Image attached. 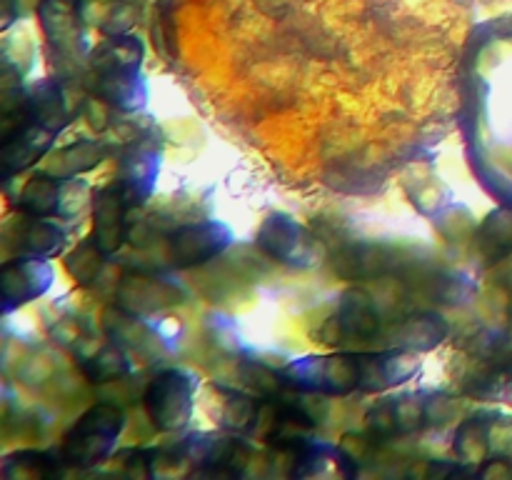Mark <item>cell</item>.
<instances>
[{
  "label": "cell",
  "instance_id": "6da1fadb",
  "mask_svg": "<svg viewBox=\"0 0 512 480\" xmlns=\"http://www.w3.org/2000/svg\"><path fill=\"white\" fill-rule=\"evenodd\" d=\"M420 370V360L405 350L390 348L383 353H343V355H313L290 363L280 373L288 388L320 395L378 393L405 383Z\"/></svg>",
  "mask_w": 512,
  "mask_h": 480
},
{
  "label": "cell",
  "instance_id": "2e32d148",
  "mask_svg": "<svg viewBox=\"0 0 512 480\" xmlns=\"http://www.w3.org/2000/svg\"><path fill=\"white\" fill-rule=\"evenodd\" d=\"M68 245V233L48 218H28L18 228V250L23 255L55 258Z\"/></svg>",
  "mask_w": 512,
  "mask_h": 480
},
{
  "label": "cell",
  "instance_id": "cb8c5ba5",
  "mask_svg": "<svg viewBox=\"0 0 512 480\" xmlns=\"http://www.w3.org/2000/svg\"><path fill=\"white\" fill-rule=\"evenodd\" d=\"M118 3H123V0H118Z\"/></svg>",
  "mask_w": 512,
  "mask_h": 480
},
{
  "label": "cell",
  "instance_id": "3957f363",
  "mask_svg": "<svg viewBox=\"0 0 512 480\" xmlns=\"http://www.w3.org/2000/svg\"><path fill=\"white\" fill-rule=\"evenodd\" d=\"M125 428V413L113 403H98L85 410L65 433L60 455L75 468H93L113 453Z\"/></svg>",
  "mask_w": 512,
  "mask_h": 480
},
{
  "label": "cell",
  "instance_id": "52a82bcc",
  "mask_svg": "<svg viewBox=\"0 0 512 480\" xmlns=\"http://www.w3.org/2000/svg\"><path fill=\"white\" fill-rule=\"evenodd\" d=\"M383 333V320L375 313L373 300L363 290H348L343 295L340 310L323 325V343H353V340H373Z\"/></svg>",
  "mask_w": 512,
  "mask_h": 480
},
{
  "label": "cell",
  "instance_id": "603a6c76",
  "mask_svg": "<svg viewBox=\"0 0 512 480\" xmlns=\"http://www.w3.org/2000/svg\"><path fill=\"white\" fill-rule=\"evenodd\" d=\"M483 478H512V463L508 458H493L485 460L478 470Z\"/></svg>",
  "mask_w": 512,
  "mask_h": 480
},
{
  "label": "cell",
  "instance_id": "ffe728a7",
  "mask_svg": "<svg viewBox=\"0 0 512 480\" xmlns=\"http://www.w3.org/2000/svg\"><path fill=\"white\" fill-rule=\"evenodd\" d=\"M83 373L93 383H110L120 380L130 370V360L125 350L115 343H105L93 355H83Z\"/></svg>",
  "mask_w": 512,
  "mask_h": 480
},
{
  "label": "cell",
  "instance_id": "d6986e66",
  "mask_svg": "<svg viewBox=\"0 0 512 480\" xmlns=\"http://www.w3.org/2000/svg\"><path fill=\"white\" fill-rule=\"evenodd\" d=\"M105 148L95 140H78V143L68 145L55 155V163L50 173L60 175V178H78L85 170H93L95 165L103 163Z\"/></svg>",
  "mask_w": 512,
  "mask_h": 480
},
{
  "label": "cell",
  "instance_id": "7c38bea8",
  "mask_svg": "<svg viewBox=\"0 0 512 480\" xmlns=\"http://www.w3.org/2000/svg\"><path fill=\"white\" fill-rule=\"evenodd\" d=\"M160 155L153 145H130L120 160V190L130 205H143L145 198L153 193L155 178H158Z\"/></svg>",
  "mask_w": 512,
  "mask_h": 480
},
{
  "label": "cell",
  "instance_id": "4fadbf2b",
  "mask_svg": "<svg viewBox=\"0 0 512 480\" xmlns=\"http://www.w3.org/2000/svg\"><path fill=\"white\" fill-rule=\"evenodd\" d=\"M183 293L178 285L168 278H155V275H128L118 288V303L130 313H150L165 305L180 303Z\"/></svg>",
  "mask_w": 512,
  "mask_h": 480
},
{
  "label": "cell",
  "instance_id": "30bf717a",
  "mask_svg": "<svg viewBox=\"0 0 512 480\" xmlns=\"http://www.w3.org/2000/svg\"><path fill=\"white\" fill-rule=\"evenodd\" d=\"M45 38L58 53L75 55L83 43V0H40Z\"/></svg>",
  "mask_w": 512,
  "mask_h": 480
},
{
  "label": "cell",
  "instance_id": "5bb4252c",
  "mask_svg": "<svg viewBox=\"0 0 512 480\" xmlns=\"http://www.w3.org/2000/svg\"><path fill=\"white\" fill-rule=\"evenodd\" d=\"M65 178L50 173H35L25 180L18 195V208L25 218H63Z\"/></svg>",
  "mask_w": 512,
  "mask_h": 480
},
{
  "label": "cell",
  "instance_id": "44dd1931",
  "mask_svg": "<svg viewBox=\"0 0 512 480\" xmlns=\"http://www.w3.org/2000/svg\"><path fill=\"white\" fill-rule=\"evenodd\" d=\"M455 453L463 463H483L488 453V423L483 418H470L455 433Z\"/></svg>",
  "mask_w": 512,
  "mask_h": 480
},
{
  "label": "cell",
  "instance_id": "ac0fdd59",
  "mask_svg": "<svg viewBox=\"0 0 512 480\" xmlns=\"http://www.w3.org/2000/svg\"><path fill=\"white\" fill-rule=\"evenodd\" d=\"M478 250L488 263L512 253V210H493L478 230Z\"/></svg>",
  "mask_w": 512,
  "mask_h": 480
},
{
  "label": "cell",
  "instance_id": "7a4b0ae2",
  "mask_svg": "<svg viewBox=\"0 0 512 480\" xmlns=\"http://www.w3.org/2000/svg\"><path fill=\"white\" fill-rule=\"evenodd\" d=\"M93 88L105 103L115 108L138 110L145 103V83H143V43L133 35H115L105 40L95 50L93 60Z\"/></svg>",
  "mask_w": 512,
  "mask_h": 480
},
{
  "label": "cell",
  "instance_id": "9c48e42d",
  "mask_svg": "<svg viewBox=\"0 0 512 480\" xmlns=\"http://www.w3.org/2000/svg\"><path fill=\"white\" fill-rule=\"evenodd\" d=\"M128 198L123 195L120 185H108L103 190H95L93 195V235L103 253L113 255L123 248L128 240Z\"/></svg>",
  "mask_w": 512,
  "mask_h": 480
},
{
  "label": "cell",
  "instance_id": "277c9868",
  "mask_svg": "<svg viewBox=\"0 0 512 480\" xmlns=\"http://www.w3.org/2000/svg\"><path fill=\"white\" fill-rule=\"evenodd\" d=\"M195 385L198 383L193 375L178 368L163 370L150 380L143 395V405L155 428L170 433L188 423L190 413H193Z\"/></svg>",
  "mask_w": 512,
  "mask_h": 480
},
{
  "label": "cell",
  "instance_id": "8fae6325",
  "mask_svg": "<svg viewBox=\"0 0 512 480\" xmlns=\"http://www.w3.org/2000/svg\"><path fill=\"white\" fill-rule=\"evenodd\" d=\"M430 408L415 395L405 398H390L378 403L368 413V428L375 438H395V435H408L425 425Z\"/></svg>",
  "mask_w": 512,
  "mask_h": 480
},
{
  "label": "cell",
  "instance_id": "7402d4cb",
  "mask_svg": "<svg viewBox=\"0 0 512 480\" xmlns=\"http://www.w3.org/2000/svg\"><path fill=\"white\" fill-rule=\"evenodd\" d=\"M105 255L108 253H103V250L95 245V240L88 238L85 243H80L73 253H68V258H65V268H68V273L73 275L78 283L90 285L95 278H98L100 270H103Z\"/></svg>",
  "mask_w": 512,
  "mask_h": 480
},
{
  "label": "cell",
  "instance_id": "ba28073f",
  "mask_svg": "<svg viewBox=\"0 0 512 480\" xmlns=\"http://www.w3.org/2000/svg\"><path fill=\"white\" fill-rule=\"evenodd\" d=\"M53 275V265L48 263V258L20 253V258L8 260L0 270L5 310H13L48 293V288L53 285Z\"/></svg>",
  "mask_w": 512,
  "mask_h": 480
},
{
  "label": "cell",
  "instance_id": "5b68a950",
  "mask_svg": "<svg viewBox=\"0 0 512 480\" xmlns=\"http://www.w3.org/2000/svg\"><path fill=\"white\" fill-rule=\"evenodd\" d=\"M258 248L265 255L275 258L278 263L293 265V268H313L323 258V245L320 240L295 223L290 215H270L258 230Z\"/></svg>",
  "mask_w": 512,
  "mask_h": 480
},
{
  "label": "cell",
  "instance_id": "8992f818",
  "mask_svg": "<svg viewBox=\"0 0 512 480\" xmlns=\"http://www.w3.org/2000/svg\"><path fill=\"white\" fill-rule=\"evenodd\" d=\"M230 240H233V233L228 225L218 220L180 225L168 238V258L178 268H195L223 253Z\"/></svg>",
  "mask_w": 512,
  "mask_h": 480
},
{
  "label": "cell",
  "instance_id": "e0dca14e",
  "mask_svg": "<svg viewBox=\"0 0 512 480\" xmlns=\"http://www.w3.org/2000/svg\"><path fill=\"white\" fill-rule=\"evenodd\" d=\"M63 463V455L45 453V450H20L5 458L3 475L13 480H43L58 475Z\"/></svg>",
  "mask_w": 512,
  "mask_h": 480
},
{
  "label": "cell",
  "instance_id": "9a60e30c",
  "mask_svg": "<svg viewBox=\"0 0 512 480\" xmlns=\"http://www.w3.org/2000/svg\"><path fill=\"white\" fill-rule=\"evenodd\" d=\"M380 335H385L390 343V348L398 350H430L438 343H443V338L448 335V325L443 323V318L433 313H420L410 315V318L398 320L390 330H383Z\"/></svg>",
  "mask_w": 512,
  "mask_h": 480
}]
</instances>
